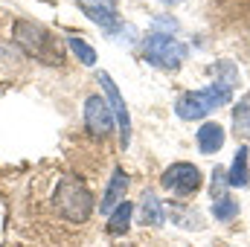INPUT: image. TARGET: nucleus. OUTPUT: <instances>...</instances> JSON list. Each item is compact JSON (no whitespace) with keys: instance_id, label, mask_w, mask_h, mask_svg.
I'll list each match as a JSON object with an SVG mask.
<instances>
[{"instance_id":"0eeeda50","label":"nucleus","mask_w":250,"mask_h":247,"mask_svg":"<svg viewBox=\"0 0 250 247\" xmlns=\"http://www.w3.org/2000/svg\"><path fill=\"white\" fill-rule=\"evenodd\" d=\"M99 84H102V90H105V99H108L111 111H114V120L120 125V145L128 148V145H131V117H128V108H125V102H123V93H120L117 82H114L108 73H99Z\"/></svg>"},{"instance_id":"dca6fc26","label":"nucleus","mask_w":250,"mask_h":247,"mask_svg":"<svg viewBox=\"0 0 250 247\" xmlns=\"http://www.w3.org/2000/svg\"><path fill=\"white\" fill-rule=\"evenodd\" d=\"M239 215V204L233 201V198H218L215 204H212V218H218V221H233Z\"/></svg>"},{"instance_id":"39448f33","label":"nucleus","mask_w":250,"mask_h":247,"mask_svg":"<svg viewBox=\"0 0 250 247\" xmlns=\"http://www.w3.org/2000/svg\"><path fill=\"white\" fill-rule=\"evenodd\" d=\"M204 184V175L195 163H172L163 175H160V186L178 198H187V195H195Z\"/></svg>"},{"instance_id":"6e6552de","label":"nucleus","mask_w":250,"mask_h":247,"mask_svg":"<svg viewBox=\"0 0 250 247\" xmlns=\"http://www.w3.org/2000/svg\"><path fill=\"white\" fill-rule=\"evenodd\" d=\"M79 6L102 29H108V32H117L120 29V15H117V3L114 0H79Z\"/></svg>"},{"instance_id":"7ed1b4c3","label":"nucleus","mask_w":250,"mask_h":247,"mask_svg":"<svg viewBox=\"0 0 250 247\" xmlns=\"http://www.w3.org/2000/svg\"><path fill=\"white\" fill-rule=\"evenodd\" d=\"M230 99H233V87H227V84L215 82V84H209V87L181 93V96H178L175 111H178V117H181V120L192 123V120H204L207 114L218 111V108H221V105H227Z\"/></svg>"},{"instance_id":"1a4fd4ad","label":"nucleus","mask_w":250,"mask_h":247,"mask_svg":"<svg viewBox=\"0 0 250 247\" xmlns=\"http://www.w3.org/2000/svg\"><path fill=\"white\" fill-rule=\"evenodd\" d=\"M125 189H128V175H125V169H114L111 184H108L105 195H102V204H99L102 215H111V212L117 209V204H123L125 201Z\"/></svg>"},{"instance_id":"2eb2a0df","label":"nucleus","mask_w":250,"mask_h":247,"mask_svg":"<svg viewBox=\"0 0 250 247\" xmlns=\"http://www.w3.org/2000/svg\"><path fill=\"white\" fill-rule=\"evenodd\" d=\"M70 50H73V56H76L82 64H87V67L96 64V50H93L84 38H70Z\"/></svg>"},{"instance_id":"9d476101","label":"nucleus","mask_w":250,"mask_h":247,"mask_svg":"<svg viewBox=\"0 0 250 247\" xmlns=\"http://www.w3.org/2000/svg\"><path fill=\"white\" fill-rule=\"evenodd\" d=\"M224 140H227V134H224V128L218 123H204L198 128V148H201V154H218L224 148Z\"/></svg>"},{"instance_id":"f03ea898","label":"nucleus","mask_w":250,"mask_h":247,"mask_svg":"<svg viewBox=\"0 0 250 247\" xmlns=\"http://www.w3.org/2000/svg\"><path fill=\"white\" fill-rule=\"evenodd\" d=\"M53 206H56V212L62 215L64 221H70V224H82V221L90 218L96 201H93L90 189H87V184H84L82 178H76V175H64L62 181L56 184Z\"/></svg>"},{"instance_id":"f257e3e1","label":"nucleus","mask_w":250,"mask_h":247,"mask_svg":"<svg viewBox=\"0 0 250 247\" xmlns=\"http://www.w3.org/2000/svg\"><path fill=\"white\" fill-rule=\"evenodd\" d=\"M12 41L35 62L47 64V67H56L64 62V47L62 41L38 21H29V18H18L12 23Z\"/></svg>"},{"instance_id":"20e7f679","label":"nucleus","mask_w":250,"mask_h":247,"mask_svg":"<svg viewBox=\"0 0 250 247\" xmlns=\"http://www.w3.org/2000/svg\"><path fill=\"white\" fill-rule=\"evenodd\" d=\"M143 53L146 59L157 67H166V70H178L181 64L187 62V44L175 41L172 35H160V32H151L143 44Z\"/></svg>"},{"instance_id":"4468645a","label":"nucleus","mask_w":250,"mask_h":247,"mask_svg":"<svg viewBox=\"0 0 250 247\" xmlns=\"http://www.w3.org/2000/svg\"><path fill=\"white\" fill-rule=\"evenodd\" d=\"M131 215H134V204H131V201L117 204V209L108 215V233H111V236H123V233H128Z\"/></svg>"},{"instance_id":"ddd939ff","label":"nucleus","mask_w":250,"mask_h":247,"mask_svg":"<svg viewBox=\"0 0 250 247\" xmlns=\"http://www.w3.org/2000/svg\"><path fill=\"white\" fill-rule=\"evenodd\" d=\"M233 134L239 140H250V93H245L233 108Z\"/></svg>"},{"instance_id":"f3484780","label":"nucleus","mask_w":250,"mask_h":247,"mask_svg":"<svg viewBox=\"0 0 250 247\" xmlns=\"http://www.w3.org/2000/svg\"><path fill=\"white\" fill-rule=\"evenodd\" d=\"M163 3H181V0H163Z\"/></svg>"},{"instance_id":"423d86ee","label":"nucleus","mask_w":250,"mask_h":247,"mask_svg":"<svg viewBox=\"0 0 250 247\" xmlns=\"http://www.w3.org/2000/svg\"><path fill=\"white\" fill-rule=\"evenodd\" d=\"M114 125H117V120H114V111L105 96L93 93L84 99V128L93 140H105L114 131Z\"/></svg>"},{"instance_id":"f8f14e48","label":"nucleus","mask_w":250,"mask_h":247,"mask_svg":"<svg viewBox=\"0 0 250 247\" xmlns=\"http://www.w3.org/2000/svg\"><path fill=\"white\" fill-rule=\"evenodd\" d=\"M248 145L242 143V148L236 151V157H233V166H230V172H227V184L230 186H248L250 184V166H248Z\"/></svg>"},{"instance_id":"9b49d317","label":"nucleus","mask_w":250,"mask_h":247,"mask_svg":"<svg viewBox=\"0 0 250 247\" xmlns=\"http://www.w3.org/2000/svg\"><path fill=\"white\" fill-rule=\"evenodd\" d=\"M140 224H146V227H160L163 224V204L157 201V195L151 189H146L143 198H140Z\"/></svg>"}]
</instances>
